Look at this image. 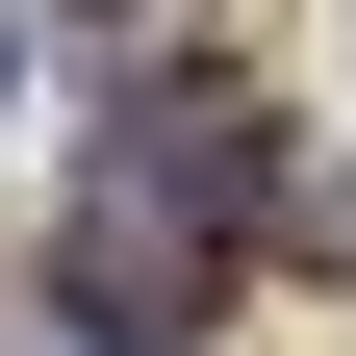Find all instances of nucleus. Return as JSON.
<instances>
[{
    "mask_svg": "<svg viewBox=\"0 0 356 356\" xmlns=\"http://www.w3.org/2000/svg\"><path fill=\"white\" fill-rule=\"evenodd\" d=\"M229 229H254V76H153L102 127V178H76V305L102 331H204Z\"/></svg>",
    "mask_w": 356,
    "mask_h": 356,
    "instance_id": "1",
    "label": "nucleus"
},
{
    "mask_svg": "<svg viewBox=\"0 0 356 356\" xmlns=\"http://www.w3.org/2000/svg\"><path fill=\"white\" fill-rule=\"evenodd\" d=\"M331 254H356V204H331Z\"/></svg>",
    "mask_w": 356,
    "mask_h": 356,
    "instance_id": "2",
    "label": "nucleus"
}]
</instances>
